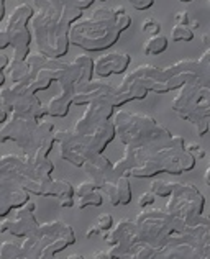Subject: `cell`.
<instances>
[{
	"label": "cell",
	"instance_id": "6da1fadb",
	"mask_svg": "<svg viewBox=\"0 0 210 259\" xmlns=\"http://www.w3.org/2000/svg\"><path fill=\"white\" fill-rule=\"evenodd\" d=\"M120 35L112 7H97L89 17L71 25L69 41L86 51H104L117 43Z\"/></svg>",
	"mask_w": 210,
	"mask_h": 259
},
{
	"label": "cell",
	"instance_id": "7a4b0ae2",
	"mask_svg": "<svg viewBox=\"0 0 210 259\" xmlns=\"http://www.w3.org/2000/svg\"><path fill=\"white\" fill-rule=\"evenodd\" d=\"M112 121L115 125V133L125 146L140 148L153 143L164 148L173 136L164 125L158 123L156 118L146 113L118 110L112 117Z\"/></svg>",
	"mask_w": 210,
	"mask_h": 259
},
{
	"label": "cell",
	"instance_id": "3957f363",
	"mask_svg": "<svg viewBox=\"0 0 210 259\" xmlns=\"http://www.w3.org/2000/svg\"><path fill=\"white\" fill-rule=\"evenodd\" d=\"M0 179L17 184L30 194L58 197L56 179L33 166L26 154H4L0 159Z\"/></svg>",
	"mask_w": 210,
	"mask_h": 259
},
{
	"label": "cell",
	"instance_id": "277c9868",
	"mask_svg": "<svg viewBox=\"0 0 210 259\" xmlns=\"http://www.w3.org/2000/svg\"><path fill=\"white\" fill-rule=\"evenodd\" d=\"M30 28L38 51L46 54L48 58L59 59L69 51L71 23L64 17L54 20L45 15L43 12H35L30 22Z\"/></svg>",
	"mask_w": 210,
	"mask_h": 259
},
{
	"label": "cell",
	"instance_id": "5b68a950",
	"mask_svg": "<svg viewBox=\"0 0 210 259\" xmlns=\"http://www.w3.org/2000/svg\"><path fill=\"white\" fill-rule=\"evenodd\" d=\"M35 15V9L28 4H20L12 13L5 18L4 28L10 36V46L13 48L12 59L26 61L30 54V43L33 39V33L30 28V22Z\"/></svg>",
	"mask_w": 210,
	"mask_h": 259
},
{
	"label": "cell",
	"instance_id": "8992f818",
	"mask_svg": "<svg viewBox=\"0 0 210 259\" xmlns=\"http://www.w3.org/2000/svg\"><path fill=\"white\" fill-rule=\"evenodd\" d=\"M140 243H146L153 248H161L174 235L171 227V215L161 208H145L135 218Z\"/></svg>",
	"mask_w": 210,
	"mask_h": 259
},
{
	"label": "cell",
	"instance_id": "52a82bcc",
	"mask_svg": "<svg viewBox=\"0 0 210 259\" xmlns=\"http://www.w3.org/2000/svg\"><path fill=\"white\" fill-rule=\"evenodd\" d=\"M171 199L166 203V213L171 217L191 218L202 215L205 205V199L202 192L191 182H173Z\"/></svg>",
	"mask_w": 210,
	"mask_h": 259
},
{
	"label": "cell",
	"instance_id": "ba28073f",
	"mask_svg": "<svg viewBox=\"0 0 210 259\" xmlns=\"http://www.w3.org/2000/svg\"><path fill=\"white\" fill-rule=\"evenodd\" d=\"M39 121L28 115L10 113V118L0 128V141H15L23 154L30 156L33 153V140Z\"/></svg>",
	"mask_w": 210,
	"mask_h": 259
},
{
	"label": "cell",
	"instance_id": "9c48e42d",
	"mask_svg": "<svg viewBox=\"0 0 210 259\" xmlns=\"http://www.w3.org/2000/svg\"><path fill=\"white\" fill-rule=\"evenodd\" d=\"M186 140L179 135H173L167 146L153 154L161 162L162 172L179 176L186 171H192L195 167V159L186 151Z\"/></svg>",
	"mask_w": 210,
	"mask_h": 259
},
{
	"label": "cell",
	"instance_id": "30bf717a",
	"mask_svg": "<svg viewBox=\"0 0 210 259\" xmlns=\"http://www.w3.org/2000/svg\"><path fill=\"white\" fill-rule=\"evenodd\" d=\"M102 236L104 241L112 246L107 251L110 259H118L120 256L130 253L135 244L140 243L137 223L135 220L132 222L130 218H121L113 225L112 230H108Z\"/></svg>",
	"mask_w": 210,
	"mask_h": 259
},
{
	"label": "cell",
	"instance_id": "8fae6325",
	"mask_svg": "<svg viewBox=\"0 0 210 259\" xmlns=\"http://www.w3.org/2000/svg\"><path fill=\"white\" fill-rule=\"evenodd\" d=\"M0 104L5 105L10 113H22L41 121L48 110L43 102L36 97V94H17L10 87H2L0 91Z\"/></svg>",
	"mask_w": 210,
	"mask_h": 259
},
{
	"label": "cell",
	"instance_id": "7c38bea8",
	"mask_svg": "<svg viewBox=\"0 0 210 259\" xmlns=\"http://www.w3.org/2000/svg\"><path fill=\"white\" fill-rule=\"evenodd\" d=\"M207 99H210L208 85H204L197 80H191L179 89V94L174 97L171 108L181 120H187L189 115L197 108L200 102Z\"/></svg>",
	"mask_w": 210,
	"mask_h": 259
},
{
	"label": "cell",
	"instance_id": "4fadbf2b",
	"mask_svg": "<svg viewBox=\"0 0 210 259\" xmlns=\"http://www.w3.org/2000/svg\"><path fill=\"white\" fill-rule=\"evenodd\" d=\"M113 105L108 100V95H102V97L94 99L89 105H87L86 112L82 113V117L76 120L71 128L74 130V133L77 135H86L87 132H91L92 128H96L102 121H107L113 117Z\"/></svg>",
	"mask_w": 210,
	"mask_h": 259
},
{
	"label": "cell",
	"instance_id": "5bb4252c",
	"mask_svg": "<svg viewBox=\"0 0 210 259\" xmlns=\"http://www.w3.org/2000/svg\"><path fill=\"white\" fill-rule=\"evenodd\" d=\"M54 140L59 143V154L64 161L71 162L72 166L82 167L86 161V148L77 138V135L72 132V128L58 130L54 132Z\"/></svg>",
	"mask_w": 210,
	"mask_h": 259
},
{
	"label": "cell",
	"instance_id": "9a60e30c",
	"mask_svg": "<svg viewBox=\"0 0 210 259\" xmlns=\"http://www.w3.org/2000/svg\"><path fill=\"white\" fill-rule=\"evenodd\" d=\"M179 236L195 249H210V220L204 215L186 218V228Z\"/></svg>",
	"mask_w": 210,
	"mask_h": 259
},
{
	"label": "cell",
	"instance_id": "2e32d148",
	"mask_svg": "<svg viewBox=\"0 0 210 259\" xmlns=\"http://www.w3.org/2000/svg\"><path fill=\"white\" fill-rule=\"evenodd\" d=\"M115 136H117V133H115L113 121L107 120V121H102L100 125H97L96 128H92L91 132H87L86 135H77V138L80 140V143H82L86 151L102 154L107 145L115 138Z\"/></svg>",
	"mask_w": 210,
	"mask_h": 259
},
{
	"label": "cell",
	"instance_id": "e0dca14e",
	"mask_svg": "<svg viewBox=\"0 0 210 259\" xmlns=\"http://www.w3.org/2000/svg\"><path fill=\"white\" fill-rule=\"evenodd\" d=\"M159 249L162 259H210V249H195L179 235H173Z\"/></svg>",
	"mask_w": 210,
	"mask_h": 259
},
{
	"label": "cell",
	"instance_id": "ac0fdd59",
	"mask_svg": "<svg viewBox=\"0 0 210 259\" xmlns=\"http://www.w3.org/2000/svg\"><path fill=\"white\" fill-rule=\"evenodd\" d=\"M117 85L107 82L104 79H92L91 82H80L74 85V105H89L94 99L108 95V100L115 94Z\"/></svg>",
	"mask_w": 210,
	"mask_h": 259
},
{
	"label": "cell",
	"instance_id": "d6986e66",
	"mask_svg": "<svg viewBox=\"0 0 210 259\" xmlns=\"http://www.w3.org/2000/svg\"><path fill=\"white\" fill-rule=\"evenodd\" d=\"M30 202V192L10 181L0 179V215H9L10 210H18Z\"/></svg>",
	"mask_w": 210,
	"mask_h": 259
},
{
	"label": "cell",
	"instance_id": "ffe728a7",
	"mask_svg": "<svg viewBox=\"0 0 210 259\" xmlns=\"http://www.w3.org/2000/svg\"><path fill=\"white\" fill-rule=\"evenodd\" d=\"M130 54L125 51H110L105 53L97 59H94V74L100 79L112 76V74H121L130 66Z\"/></svg>",
	"mask_w": 210,
	"mask_h": 259
},
{
	"label": "cell",
	"instance_id": "44dd1931",
	"mask_svg": "<svg viewBox=\"0 0 210 259\" xmlns=\"http://www.w3.org/2000/svg\"><path fill=\"white\" fill-rule=\"evenodd\" d=\"M86 172L89 174L91 181L96 182L99 189H102V186L108 181H115L113 179V164L110 159L104 154L99 153H86V161L84 166Z\"/></svg>",
	"mask_w": 210,
	"mask_h": 259
},
{
	"label": "cell",
	"instance_id": "7402d4cb",
	"mask_svg": "<svg viewBox=\"0 0 210 259\" xmlns=\"http://www.w3.org/2000/svg\"><path fill=\"white\" fill-rule=\"evenodd\" d=\"M35 202H28L25 207L18 208L15 212V217L9 218V231L17 238H26L30 233H33L38 227L39 223L35 217Z\"/></svg>",
	"mask_w": 210,
	"mask_h": 259
},
{
	"label": "cell",
	"instance_id": "603a6c76",
	"mask_svg": "<svg viewBox=\"0 0 210 259\" xmlns=\"http://www.w3.org/2000/svg\"><path fill=\"white\" fill-rule=\"evenodd\" d=\"M61 91L54 97L50 99L46 104V110H48L50 117L64 118L69 113V108L72 105L74 99V84H59Z\"/></svg>",
	"mask_w": 210,
	"mask_h": 259
},
{
	"label": "cell",
	"instance_id": "cb8c5ba5",
	"mask_svg": "<svg viewBox=\"0 0 210 259\" xmlns=\"http://www.w3.org/2000/svg\"><path fill=\"white\" fill-rule=\"evenodd\" d=\"M7 77L12 80V84H17V82H23V80H31L35 79L31 74V67L26 61H15L12 59L10 66L7 67Z\"/></svg>",
	"mask_w": 210,
	"mask_h": 259
},
{
	"label": "cell",
	"instance_id": "d4e9b609",
	"mask_svg": "<svg viewBox=\"0 0 210 259\" xmlns=\"http://www.w3.org/2000/svg\"><path fill=\"white\" fill-rule=\"evenodd\" d=\"M36 12H43L45 15H48L54 20H59L63 17L64 4L63 0H33Z\"/></svg>",
	"mask_w": 210,
	"mask_h": 259
},
{
	"label": "cell",
	"instance_id": "484cf974",
	"mask_svg": "<svg viewBox=\"0 0 210 259\" xmlns=\"http://www.w3.org/2000/svg\"><path fill=\"white\" fill-rule=\"evenodd\" d=\"M162 172V167H161V162L151 156L150 159H146L143 164H140L138 167H135L133 171L130 172V176L133 177H138V179H143V177H154Z\"/></svg>",
	"mask_w": 210,
	"mask_h": 259
},
{
	"label": "cell",
	"instance_id": "4316f807",
	"mask_svg": "<svg viewBox=\"0 0 210 259\" xmlns=\"http://www.w3.org/2000/svg\"><path fill=\"white\" fill-rule=\"evenodd\" d=\"M167 43H169L167 36L161 35V33H159V35H153L143 43V53L146 54V56L161 54V53H164L167 50Z\"/></svg>",
	"mask_w": 210,
	"mask_h": 259
},
{
	"label": "cell",
	"instance_id": "83f0119b",
	"mask_svg": "<svg viewBox=\"0 0 210 259\" xmlns=\"http://www.w3.org/2000/svg\"><path fill=\"white\" fill-rule=\"evenodd\" d=\"M54 135V125L53 121L50 120H41L36 126V132H35V140H33V153L30 156H33L36 153V149L43 145V143L51 138V136Z\"/></svg>",
	"mask_w": 210,
	"mask_h": 259
},
{
	"label": "cell",
	"instance_id": "f1b7e54d",
	"mask_svg": "<svg viewBox=\"0 0 210 259\" xmlns=\"http://www.w3.org/2000/svg\"><path fill=\"white\" fill-rule=\"evenodd\" d=\"M132 253L135 259H162L161 256V249L159 248H153L146 243H138L135 244Z\"/></svg>",
	"mask_w": 210,
	"mask_h": 259
},
{
	"label": "cell",
	"instance_id": "f546056e",
	"mask_svg": "<svg viewBox=\"0 0 210 259\" xmlns=\"http://www.w3.org/2000/svg\"><path fill=\"white\" fill-rule=\"evenodd\" d=\"M74 61H76L80 66V69H82V80H80V82H91L94 76V59L89 54H79V56L74 58Z\"/></svg>",
	"mask_w": 210,
	"mask_h": 259
},
{
	"label": "cell",
	"instance_id": "4dcf8cb0",
	"mask_svg": "<svg viewBox=\"0 0 210 259\" xmlns=\"http://www.w3.org/2000/svg\"><path fill=\"white\" fill-rule=\"evenodd\" d=\"M117 189H118V200H120V205H128V203L132 202L130 177H118V179H117Z\"/></svg>",
	"mask_w": 210,
	"mask_h": 259
},
{
	"label": "cell",
	"instance_id": "1f68e13d",
	"mask_svg": "<svg viewBox=\"0 0 210 259\" xmlns=\"http://www.w3.org/2000/svg\"><path fill=\"white\" fill-rule=\"evenodd\" d=\"M22 254H23L22 244L4 241L2 246H0V259H20Z\"/></svg>",
	"mask_w": 210,
	"mask_h": 259
},
{
	"label": "cell",
	"instance_id": "d6a6232c",
	"mask_svg": "<svg viewBox=\"0 0 210 259\" xmlns=\"http://www.w3.org/2000/svg\"><path fill=\"white\" fill-rule=\"evenodd\" d=\"M102 202H104V195L102 192H99V190H96V192H92V194H87L84 197H80V199H77L76 202V205L79 210H82L86 207H99V205H102Z\"/></svg>",
	"mask_w": 210,
	"mask_h": 259
},
{
	"label": "cell",
	"instance_id": "836d02e7",
	"mask_svg": "<svg viewBox=\"0 0 210 259\" xmlns=\"http://www.w3.org/2000/svg\"><path fill=\"white\" fill-rule=\"evenodd\" d=\"M171 39L173 41H192L194 31L187 25H174L171 28Z\"/></svg>",
	"mask_w": 210,
	"mask_h": 259
},
{
	"label": "cell",
	"instance_id": "e575fe53",
	"mask_svg": "<svg viewBox=\"0 0 210 259\" xmlns=\"http://www.w3.org/2000/svg\"><path fill=\"white\" fill-rule=\"evenodd\" d=\"M150 192L156 197H169L173 192V182L162 181V179H154L150 186Z\"/></svg>",
	"mask_w": 210,
	"mask_h": 259
},
{
	"label": "cell",
	"instance_id": "d590c367",
	"mask_svg": "<svg viewBox=\"0 0 210 259\" xmlns=\"http://www.w3.org/2000/svg\"><path fill=\"white\" fill-rule=\"evenodd\" d=\"M100 190H102V192L107 195L108 202H110L113 207L120 205V200H118V189H117V181H108V182H105Z\"/></svg>",
	"mask_w": 210,
	"mask_h": 259
},
{
	"label": "cell",
	"instance_id": "8d00e7d4",
	"mask_svg": "<svg viewBox=\"0 0 210 259\" xmlns=\"http://www.w3.org/2000/svg\"><path fill=\"white\" fill-rule=\"evenodd\" d=\"M141 31L145 33V35H159L161 33V23L158 22L156 18H153V17H148L143 20V23H141Z\"/></svg>",
	"mask_w": 210,
	"mask_h": 259
},
{
	"label": "cell",
	"instance_id": "74e56055",
	"mask_svg": "<svg viewBox=\"0 0 210 259\" xmlns=\"http://www.w3.org/2000/svg\"><path fill=\"white\" fill-rule=\"evenodd\" d=\"M96 190H99V186L96 182H92V181H84V182H80L79 186L74 187V195H77L79 199L80 197H84L87 194H92V192H96Z\"/></svg>",
	"mask_w": 210,
	"mask_h": 259
},
{
	"label": "cell",
	"instance_id": "f35d334b",
	"mask_svg": "<svg viewBox=\"0 0 210 259\" xmlns=\"http://www.w3.org/2000/svg\"><path fill=\"white\" fill-rule=\"evenodd\" d=\"M58 184V197L56 199H63V197H71L74 199V186L66 179H56Z\"/></svg>",
	"mask_w": 210,
	"mask_h": 259
},
{
	"label": "cell",
	"instance_id": "ab89813d",
	"mask_svg": "<svg viewBox=\"0 0 210 259\" xmlns=\"http://www.w3.org/2000/svg\"><path fill=\"white\" fill-rule=\"evenodd\" d=\"M96 225H97V228L100 231V235H104V233H107L108 230H112L113 218H112L110 213H100L97 217V220H96Z\"/></svg>",
	"mask_w": 210,
	"mask_h": 259
},
{
	"label": "cell",
	"instance_id": "60d3db41",
	"mask_svg": "<svg viewBox=\"0 0 210 259\" xmlns=\"http://www.w3.org/2000/svg\"><path fill=\"white\" fill-rule=\"evenodd\" d=\"M186 151L192 156V158L197 161V159H202V158H205V149L202 148L200 145H197V143H187L186 145Z\"/></svg>",
	"mask_w": 210,
	"mask_h": 259
},
{
	"label": "cell",
	"instance_id": "b9f144b4",
	"mask_svg": "<svg viewBox=\"0 0 210 259\" xmlns=\"http://www.w3.org/2000/svg\"><path fill=\"white\" fill-rule=\"evenodd\" d=\"M154 200H156V195L151 194L150 190H148V192H143V194L140 195V199H138V205H140L141 208H148L150 205H153Z\"/></svg>",
	"mask_w": 210,
	"mask_h": 259
},
{
	"label": "cell",
	"instance_id": "7bdbcfd3",
	"mask_svg": "<svg viewBox=\"0 0 210 259\" xmlns=\"http://www.w3.org/2000/svg\"><path fill=\"white\" fill-rule=\"evenodd\" d=\"M64 5H69V7H74V9H79V10H86L89 9V7L94 4V0H63Z\"/></svg>",
	"mask_w": 210,
	"mask_h": 259
},
{
	"label": "cell",
	"instance_id": "ee69618b",
	"mask_svg": "<svg viewBox=\"0 0 210 259\" xmlns=\"http://www.w3.org/2000/svg\"><path fill=\"white\" fill-rule=\"evenodd\" d=\"M132 23H133V20H132L130 15H128V13H123V15H118L117 17V26L120 28V31L128 30L132 26Z\"/></svg>",
	"mask_w": 210,
	"mask_h": 259
},
{
	"label": "cell",
	"instance_id": "f6af8a7d",
	"mask_svg": "<svg viewBox=\"0 0 210 259\" xmlns=\"http://www.w3.org/2000/svg\"><path fill=\"white\" fill-rule=\"evenodd\" d=\"M128 2H130L137 10H148L153 7L154 0H128Z\"/></svg>",
	"mask_w": 210,
	"mask_h": 259
},
{
	"label": "cell",
	"instance_id": "bcb514c9",
	"mask_svg": "<svg viewBox=\"0 0 210 259\" xmlns=\"http://www.w3.org/2000/svg\"><path fill=\"white\" fill-rule=\"evenodd\" d=\"M189 12L187 10H179L174 13V22L176 25H189Z\"/></svg>",
	"mask_w": 210,
	"mask_h": 259
},
{
	"label": "cell",
	"instance_id": "7dc6e473",
	"mask_svg": "<svg viewBox=\"0 0 210 259\" xmlns=\"http://www.w3.org/2000/svg\"><path fill=\"white\" fill-rule=\"evenodd\" d=\"M208 120L210 118H202L200 121H197V123L194 125L195 133H197L199 136H205V133L208 132Z\"/></svg>",
	"mask_w": 210,
	"mask_h": 259
},
{
	"label": "cell",
	"instance_id": "c3c4849f",
	"mask_svg": "<svg viewBox=\"0 0 210 259\" xmlns=\"http://www.w3.org/2000/svg\"><path fill=\"white\" fill-rule=\"evenodd\" d=\"M7 46H10V36H9V33H7V30L2 26V30H0V48L5 50Z\"/></svg>",
	"mask_w": 210,
	"mask_h": 259
},
{
	"label": "cell",
	"instance_id": "681fc988",
	"mask_svg": "<svg viewBox=\"0 0 210 259\" xmlns=\"http://www.w3.org/2000/svg\"><path fill=\"white\" fill-rule=\"evenodd\" d=\"M97 235H100V231H99V228H97V225H96V223L89 225V228L86 230V238H87V240H92V238H94V236H97Z\"/></svg>",
	"mask_w": 210,
	"mask_h": 259
},
{
	"label": "cell",
	"instance_id": "f907efd6",
	"mask_svg": "<svg viewBox=\"0 0 210 259\" xmlns=\"http://www.w3.org/2000/svg\"><path fill=\"white\" fill-rule=\"evenodd\" d=\"M10 63H12V59L7 56V54H0V69H2V72H5L7 71V67L10 66Z\"/></svg>",
	"mask_w": 210,
	"mask_h": 259
},
{
	"label": "cell",
	"instance_id": "816d5d0a",
	"mask_svg": "<svg viewBox=\"0 0 210 259\" xmlns=\"http://www.w3.org/2000/svg\"><path fill=\"white\" fill-rule=\"evenodd\" d=\"M58 202H59V205L63 207V208H69V207H72L74 203V199H71V197H63V199H58Z\"/></svg>",
	"mask_w": 210,
	"mask_h": 259
},
{
	"label": "cell",
	"instance_id": "f5cc1de1",
	"mask_svg": "<svg viewBox=\"0 0 210 259\" xmlns=\"http://www.w3.org/2000/svg\"><path fill=\"white\" fill-rule=\"evenodd\" d=\"M92 259H110V257H108L107 251H96L94 256H92Z\"/></svg>",
	"mask_w": 210,
	"mask_h": 259
},
{
	"label": "cell",
	"instance_id": "db71d44e",
	"mask_svg": "<svg viewBox=\"0 0 210 259\" xmlns=\"http://www.w3.org/2000/svg\"><path fill=\"white\" fill-rule=\"evenodd\" d=\"M112 10H113V13H115V15H123V13H127L125 12V9H123V7H121V5H115V7H112Z\"/></svg>",
	"mask_w": 210,
	"mask_h": 259
},
{
	"label": "cell",
	"instance_id": "11a10c76",
	"mask_svg": "<svg viewBox=\"0 0 210 259\" xmlns=\"http://www.w3.org/2000/svg\"><path fill=\"white\" fill-rule=\"evenodd\" d=\"M187 26L194 31V30H197V28H199L200 23H199V20H189V25H187Z\"/></svg>",
	"mask_w": 210,
	"mask_h": 259
},
{
	"label": "cell",
	"instance_id": "9f6ffc18",
	"mask_svg": "<svg viewBox=\"0 0 210 259\" xmlns=\"http://www.w3.org/2000/svg\"><path fill=\"white\" fill-rule=\"evenodd\" d=\"M0 231H2V233L4 231H9V218H5V220L0 223Z\"/></svg>",
	"mask_w": 210,
	"mask_h": 259
},
{
	"label": "cell",
	"instance_id": "6f0895ef",
	"mask_svg": "<svg viewBox=\"0 0 210 259\" xmlns=\"http://www.w3.org/2000/svg\"><path fill=\"white\" fill-rule=\"evenodd\" d=\"M202 43H204L205 48H208V45H210V35H208V33H204V35H202Z\"/></svg>",
	"mask_w": 210,
	"mask_h": 259
},
{
	"label": "cell",
	"instance_id": "680465c9",
	"mask_svg": "<svg viewBox=\"0 0 210 259\" xmlns=\"http://www.w3.org/2000/svg\"><path fill=\"white\" fill-rule=\"evenodd\" d=\"M208 177H210V167H207V169H205V172H204V181H205L207 186L210 184V179H208Z\"/></svg>",
	"mask_w": 210,
	"mask_h": 259
},
{
	"label": "cell",
	"instance_id": "91938a15",
	"mask_svg": "<svg viewBox=\"0 0 210 259\" xmlns=\"http://www.w3.org/2000/svg\"><path fill=\"white\" fill-rule=\"evenodd\" d=\"M118 259H135V256H133V253L130 251V253H127V254H123V256H120Z\"/></svg>",
	"mask_w": 210,
	"mask_h": 259
},
{
	"label": "cell",
	"instance_id": "94428289",
	"mask_svg": "<svg viewBox=\"0 0 210 259\" xmlns=\"http://www.w3.org/2000/svg\"><path fill=\"white\" fill-rule=\"evenodd\" d=\"M66 259H84L82 254H71V256H67Z\"/></svg>",
	"mask_w": 210,
	"mask_h": 259
},
{
	"label": "cell",
	"instance_id": "6125c7cd",
	"mask_svg": "<svg viewBox=\"0 0 210 259\" xmlns=\"http://www.w3.org/2000/svg\"><path fill=\"white\" fill-rule=\"evenodd\" d=\"M179 2H192V0H179Z\"/></svg>",
	"mask_w": 210,
	"mask_h": 259
},
{
	"label": "cell",
	"instance_id": "be15d7a7",
	"mask_svg": "<svg viewBox=\"0 0 210 259\" xmlns=\"http://www.w3.org/2000/svg\"><path fill=\"white\" fill-rule=\"evenodd\" d=\"M100 2H107V0H100Z\"/></svg>",
	"mask_w": 210,
	"mask_h": 259
},
{
	"label": "cell",
	"instance_id": "e7e4bbea",
	"mask_svg": "<svg viewBox=\"0 0 210 259\" xmlns=\"http://www.w3.org/2000/svg\"><path fill=\"white\" fill-rule=\"evenodd\" d=\"M53 259H59V257H56V256H54V257H53Z\"/></svg>",
	"mask_w": 210,
	"mask_h": 259
}]
</instances>
